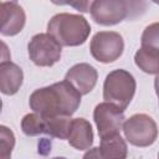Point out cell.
Wrapping results in <instances>:
<instances>
[{"instance_id":"1","label":"cell","mask_w":159,"mask_h":159,"mask_svg":"<svg viewBox=\"0 0 159 159\" xmlns=\"http://www.w3.org/2000/svg\"><path fill=\"white\" fill-rule=\"evenodd\" d=\"M29 104L34 113L43 118L71 117L81 104V94L63 80L34 91Z\"/></svg>"},{"instance_id":"2","label":"cell","mask_w":159,"mask_h":159,"mask_svg":"<svg viewBox=\"0 0 159 159\" xmlns=\"http://www.w3.org/2000/svg\"><path fill=\"white\" fill-rule=\"evenodd\" d=\"M47 34L62 46H80L86 42L91 34L89 22L78 14L60 12L51 17L47 24Z\"/></svg>"},{"instance_id":"3","label":"cell","mask_w":159,"mask_h":159,"mask_svg":"<svg viewBox=\"0 0 159 159\" xmlns=\"http://www.w3.org/2000/svg\"><path fill=\"white\" fill-rule=\"evenodd\" d=\"M135 87L137 83L132 73L122 68L114 70L104 80L103 99L124 111L134 97Z\"/></svg>"},{"instance_id":"4","label":"cell","mask_w":159,"mask_h":159,"mask_svg":"<svg viewBox=\"0 0 159 159\" xmlns=\"http://www.w3.org/2000/svg\"><path fill=\"white\" fill-rule=\"evenodd\" d=\"M142 2H133L125 0H96L91 2L89 12L92 19L103 26H112L130 17L134 10Z\"/></svg>"},{"instance_id":"5","label":"cell","mask_w":159,"mask_h":159,"mask_svg":"<svg viewBox=\"0 0 159 159\" xmlns=\"http://www.w3.org/2000/svg\"><path fill=\"white\" fill-rule=\"evenodd\" d=\"M125 139L135 147H149L158 137L155 120L144 113H137L125 119L122 124Z\"/></svg>"},{"instance_id":"6","label":"cell","mask_w":159,"mask_h":159,"mask_svg":"<svg viewBox=\"0 0 159 159\" xmlns=\"http://www.w3.org/2000/svg\"><path fill=\"white\" fill-rule=\"evenodd\" d=\"M124 50V41L116 31H99L89 43V51L94 60L102 63H111L118 60Z\"/></svg>"},{"instance_id":"7","label":"cell","mask_w":159,"mask_h":159,"mask_svg":"<svg viewBox=\"0 0 159 159\" xmlns=\"http://www.w3.org/2000/svg\"><path fill=\"white\" fill-rule=\"evenodd\" d=\"M27 51L30 60L36 66L50 67L60 61L62 47L48 34H37L30 40Z\"/></svg>"},{"instance_id":"8","label":"cell","mask_w":159,"mask_h":159,"mask_svg":"<svg viewBox=\"0 0 159 159\" xmlns=\"http://www.w3.org/2000/svg\"><path fill=\"white\" fill-rule=\"evenodd\" d=\"M93 119L99 137L119 133L124 122V111L109 102H102L93 111Z\"/></svg>"},{"instance_id":"9","label":"cell","mask_w":159,"mask_h":159,"mask_svg":"<svg viewBox=\"0 0 159 159\" xmlns=\"http://www.w3.org/2000/svg\"><path fill=\"white\" fill-rule=\"evenodd\" d=\"M25 22V11L17 1H0V34L15 36L22 31Z\"/></svg>"},{"instance_id":"10","label":"cell","mask_w":159,"mask_h":159,"mask_svg":"<svg viewBox=\"0 0 159 159\" xmlns=\"http://www.w3.org/2000/svg\"><path fill=\"white\" fill-rule=\"evenodd\" d=\"M97 80V70L92 65L84 62L72 66L65 76V81H67L81 96L89 93L94 88Z\"/></svg>"},{"instance_id":"11","label":"cell","mask_w":159,"mask_h":159,"mask_svg":"<svg viewBox=\"0 0 159 159\" xmlns=\"http://www.w3.org/2000/svg\"><path fill=\"white\" fill-rule=\"evenodd\" d=\"M67 140L71 147L78 150L89 149L93 143V130L92 125L84 118L71 119Z\"/></svg>"},{"instance_id":"12","label":"cell","mask_w":159,"mask_h":159,"mask_svg":"<svg viewBox=\"0 0 159 159\" xmlns=\"http://www.w3.org/2000/svg\"><path fill=\"white\" fill-rule=\"evenodd\" d=\"M24 81L22 70L14 62L0 63V92L6 96L17 93Z\"/></svg>"},{"instance_id":"13","label":"cell","mask_w":159,"mask_h":159,"mask_svg":"<svg viewBox=\"0 0 159 159\" xmlns=\"http://www.w3.org/2000/svg\"><path fill=\"white\" fill-rule=\"evenodd\" d=\"M99 148L109 159H127V143L119 133L102 137Z\"/></svg>"},{"instance_id":"14","label":"cell","mask_w":159,"mask_h":159,"mask_svg":"<svg viewBox=\"0 0 159 159\" xmlns=\"http://www.w3.org/2000/svg\"><path fill=\"white\" fill-rule=\"evenodd\" d=\"M134 62L143 72L157 75L159 72V50L140 47L134 55Z\"/></svg>"},{"instance_id":"15","label":"cell","mask_w":159,"mask_h":159,"mask_svg":"<svg viewBox=\"0 0 159 159\" xmlns=\"http://www.w3.org/2000/svg\"><path fill=\"white\" fill-rule=\"evenodd\" d=\"M70 117H51L45 118V134L58 139H67L70 129Z\"/></svg>"},{"instance_id":"16","label":"cell","mask_w":159,"mask_h":159,"mask_svg":"<svg viewBox=\"0 0 159 159\" xmlns=\"http://www.w3.org/2000/svg\"><path fill=\"white\" fill-rule=\"evenodd\" d=\"M21 129L29 137L45 134V118L37 113H29L21 120Z\"/></svg>"},{"instance_id":"17","label":"cell","mask_w":159,"mask_h":159,"mask_svg":"<svg viewBox=\"0 0 159 159\" xmlns=\"http://www.w3.org/2000/svg\"><path fill=\"white\" fill-rule=\"evenodd\" d=\"M14 147H15L14 132L6 125H0V159H11V153Z\"/></svg>"},{"instance_id":"18","label":"cell","mask_w":159,"mask_h":159,"mask_svg":"<svg viewBox=\"0 0 159 159\" xmlns=\"http://www.w3.org/2000/svg\"><path fill=\"white\" fill-rule=\"evenodd\" d=\"M142 47L143 48H152V50H159V30H158V22H154L145 27L143 31L142 39Z\"/></svg>"},{"instance_id":"19","label":"cell","mask_w":159,"mask_h":159,"mask_svg":"<svg viewBox=\"0 0 159 159\" xmlns=\"http://www.w3.org/2000/svg\"><path fill=\"white\" fill-rule=\"evenodd\" d=\"M82 159H109V158L101 150L99 147H94L92 149H88Z\"/></svg>"},{"instance_id":"20","label":"cell","mask_w":159,"mask_h":159,"mask_svg":"<svg viewBox=\"0 0 159 159\" xmlns=\"http://www.w3.org/2000/svg\"><path fill=\"white\" fill-rule=\"evenodd\" d=\"M11 60V53L9 50V46L0 40V63L2 62H7Z\"/></svg>"},{"instance_id":"21","label":"cell","mask_w":159,"mask_h":159,"mask_svg":"<svg viewBox=\"0 0 159 159\" xmlns=\"http://www.w3.org/2000/svg\"><path fill=\"white\" fill-rule=\"evenodd\" d=\"M91 2L92 1H80V2H66V4H70L71 6H75L77 10L82 11V12H88L89 11V7H91Z\"/></svg>"},{"instance_id":"22","label":"cell","mask_w":159,"mask_h":159,"mask_svg":"<svg viewBox=\"0 0 159 159\" xmlns=\"http://www.w3.org/2000/svg\"><path fill=\"white\" fill-rule=\"evenodd\" d=\"M1 109H2V101H1V98H0V113H1Z\"/></svg>"},{"instance_id":"23","label":"cell","mask_w":159,"mask_h":159,"mask_svg":"<svg viewBox=\"0 0 159 159\" xmlns=\"http://www.w3.org/2000/svg\"><path fill=\"white\" fill-rule=\"evenodd\" d=\"M52 159H66V158H63V157H56V158H52Z\"/></svg>"}]
</instances>
